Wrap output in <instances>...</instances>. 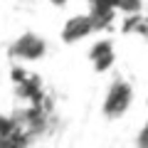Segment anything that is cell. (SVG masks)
<instances>
[{
  "instance_id": "6da1fadb",
  "label": "cell",
  "mask_w": 148,
  "mask_h": 148,
  "mask_svg": "<svg viewBox=\"0 0 148 148\" xmlns=\"http://www.w3.org/2000/svg\"><path fill=\"white\" fill-rule=\"evenodd\" d=\"M133 104V86L126 79H114L109 84L101 101V114H104L109 121H116V119L126 116L128 109Z\"/></svg>"
},
{
  "instance_id": "7a4b0ae2",
  "label": "cell",
  "mask_w": 148,
  "mask_h": 148,
  "mask_svg": "<svg viewBox=\"0 0 148 148\" xmlns=\"http://www.w3.org/2000/svg\"><path fill=\"white\" fill-rule=\"evenodd\" d=\"M8 52L15 62H40L47 54V40L37 32H22L12 40Z\"/></svg>"
},
{
  "instance_id": "3957f363",
  "label": "cell",
  "mask_w": 148,
  "mask_h": 148,
  "mask_svg": "<svg viewBox=\"0 0 148 148\" xmlns=\"http://www.w3.org/2000/svg\"><path fill=\"white\" fill-rule=\"evenodd\" d=\"M96 30L99 27H96V22H94L91 15H74L62 27V42L64 45H77L82 40H86L89 35H94Z\"/></svg>"
},
{
  "instance_id": "277c9868",
  "label": "cell",
  "mask_w": 148,
  "mask_h": 148,
  "mask_svg": "<svg viewBox=\"0 0 148 148\" xmlns=\"http://www.w3.org/2000/svg\"><path fill=\"white\" fill-rule=\"evenodd\" d=\"M89 62L94 67V72H99V74L109 72L114 67V62H116V47H114V42L106 40V37L104 40H96L89 47Z\"/></svg>"
},
{
  "instance_id": "5b68a950",
  "label": "cell",
  "mask_w": 148,
  "mask_h": 148,
  "mask_svg": "<svg viewBox=\"0 0 148 148\" xmlns=\"http://www.w3.org/2000/svg\"><path fill=\"white\" fill-rule=\"evenodd\" d=\"M136 146H143V148H148V121L141 126V131L136 133Z\"/></svg>"
},
{
  "instance_id": "8992f818",
  "label": "cell",
  "mask_w": 148,
  "mask_h": 148,
  "mask_svg": "<svg viewBox=\"0 0 148 148\" xmlns=\"http://www.w3.org/2000/svg\"><path fill=\"white\" fill-rule=\"evenodd\" d=\"M49 3H52L54 8H64V5H67V3H69V0H49Z\"/></svg>"
}]
</instances>
